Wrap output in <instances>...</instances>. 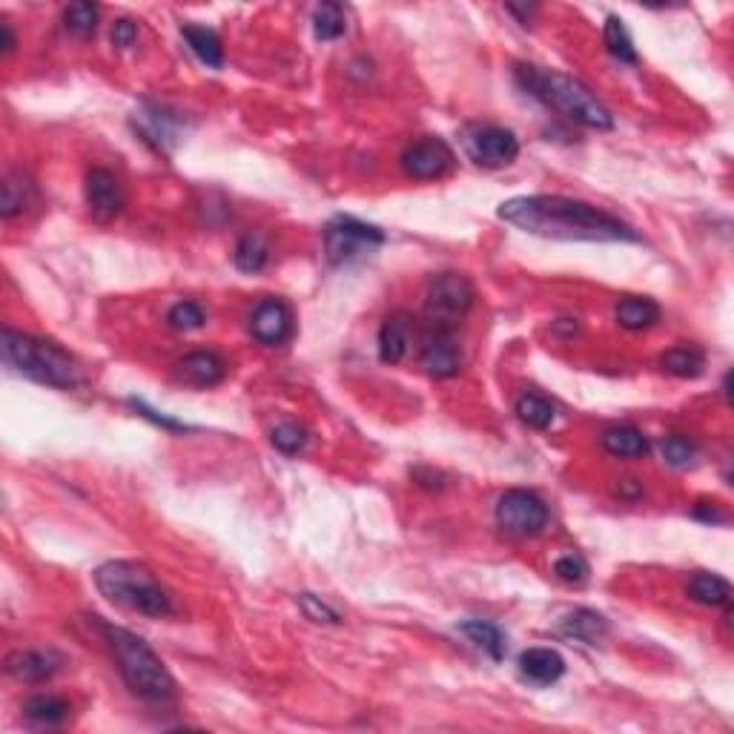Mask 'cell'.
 Returning a JSON list of instances; mask_svg holds the SVG:
<instances>
[{"label":"cell","mask_w":734,"mask_h":734,"mask_svg":"<svg viewBox=\"0 0 734 734\" xmlns=\"http://www.w3.org/2000/svg\"><path fill=\"white\" fill-rule=\"evenodd\" d=\"M499 218L531 236L557 241H640L623 218L565 195H519L499 204Z\"/></svg>","instance_id":"1"},{"label":"cell","mask_w":734,"mask_h":734,"mask_svg":"<svg viewBox=\"0 0 734 734\" xmlns=\"http://www.w3.org/2000/svg\"><path fill=\"white\" fill-rule=\"evenodd\" d=\"M519 87L525 89L531 98L542 101L545 107L565 115L568 121L580 124L585 130H611L614 115L591 95V89L580 84L577 78L554 72V69H540V66L519 64L517 66Z\"/></svg>","instance_id":"2"},{"label":"cell","mask_w":734,"mask_h":734,"mask_svg":"<svg viewBox=\"0 0 734 734\" xmlns=\"http://www.w3.org/2000/svg\"><path fill=\"white\" fill-rule=\"evenodd\" d=\"M95 585L109 603L121 605L127 611L144 614L152 620H164L175 611L173 597L164 585L155 580L147 565L130 560L104 562L95 571Z\"/></svg>","instance_id":"3"},{"label":"cell","mask_w":734,"mask_h":734,"mask_svg":"<svg viewBox=\"0 0 734 734\" xmlns=\"http://www.w3.org/2000/svg\"><path fill=\"white\" fill-rule=\"evenodd\" d=\"M104 634H107L109 648L115 654L118 671H121V677L130 686L132 694H138L141 700H150V703H164L173 697V674L167 671L161 657L138 634L118 626H104Z\"/></svg>","instance_id":"4"},{"label":"cell","mask_w":734,"mask_h":734,"mask_svg":"<svg viewBox=\"0 0 734 734\" xmlns=\"http://www.w3.org/2000/svg\"><path fill=\"white\" fill-rule=\"evenodd\" d=\"M3 362L23 373L32 382H41L49 388H75L78 385V365L55 342H46L29 333H18L12 327H3Z\"/></svg>","instance_id":"5"},{"label":"cell","mask_w":734,"mask_h":734,"mask_svg":"<svg viewBox=\"0 0 734 734\" xmlns=\"http://www.w3.org/2000/svg\"><path fill=\"white\" fill-rule=\"evenodd\" d=\"M385 244V233L353 216H336L324 227V253L333 264H347Z\"/></svg>","instance_id":"6"},{"label":"cell","mask_w":734,"mask_h":734,"mask_svg":"<svg viewBox=\"0 0 734 734\" xmlns=\"http://www.w3.org/2000/svg\"><path fill=\"white\" fill-rule=\"evenodd\" d=\"M474 284L462 273H439L436 279L428 284L425 293V313L428 319L442 327L462 322L468 316V310L474 307Z\"/></svg>","instance_id":"7"},{"label":"cell","mask_w":734,"mask_h":734,"mask_svg":"<svg viewBox=\"0 0 734 734\" xmlns=\"http://www.w3.org/2000/svg\"><path fill=\"white\" fill-rule=\"evenodd\" d=\"M548 505L542 502L537 494L531 491H505L497 502V522L502 531L514 534V537H534L548 525Z\"/></svg>","instance_id":"8"},{"label":"cell","mask_w":734,"mask_h":734,"mask_svg":"<svg viewBox=\"0 0 734 734\" xmlns=\"http://www.w3.org/2000/svg\"><path fill=\"white\" fill-rule=\"evenodd\" d=\"M454 150L442 141V138H422V141H413L408 150L402 152V170L405 175H411L416 181H433V178H442L454 170Z\"/></svg>","instance_id":"9"},{"label":"cell","mask_w":734,"mask_h":734,"mask_svg":"<svg viewBox=\"0 0 734 734\" xmlns=\"http://www.w3.org/2000/svg\"><path fill=\"white\" fill-rule=\"evenodd\" d=\"M465 150L479 167L497 170V167H508L517 158L519 141L511 130L491 124V127H479V130L471 132V138L465 141Z\"/></svg>","instance_id":"10"},{"label":"cell","mask_w":734,"mask_h":734,"mask_svg":"<svg viewBox=\"0 0 734 734\" xmlns=\"http://www.w3.org/2000/svg\"><path fill=\"white\" fill-rule=\"evenodd\" d=\"M250 333L253 339L267 347L284 345L293 333V313L290 307L279 299H264L256 304L253 316H250Z\"/></svg>","instance_id":"11"},{"label":"cell","mask_w":734,"mask_h":734,"mask_svg":"<svg viewBox=\"0 0 734 734\" xmlns=\"http://www.w3.org/2000/svg\"><path fill=\"white\" fill-rule=\"evenodd\" d=\"M84 193H87L89 210H92V216L98 218V221L115 218L121 213V207H124L121 181L115 178V173H109L104 167H92V170H89Z\"/></svg>","instance_id":"12"},{"label":"cell","mask_w":734,"mask_h":734,"mask_svg":"<svg viewBox=\"0 0 734 734\" xmlns=\"http://www.w3.org/2000/svg\"><path fill=\"white\" fill-rule=\"evenodd\" d=\"M64 669V657L52 648H35V651H12L6 657V674L21 683H46L58 671Z\"/></svg>","instance_id":"13"},{"label":"cell","mask_w":734,"mask_h":734,"mask_svg":"<svg viewBox=\"0 0 734 734\" xmlns=\"http://www.w3.org/2000/svg\"><path fill=\"white\" fill-rule=\"evenodd\" d=\"M135 127L144 135V141L155 144L158 150H170L173 144H178V135H181V127L184 121L164 107H150L144 109L141 115H135Z\"/></svg>","instance_id":"14"},{"label":"cell","mask_w":734,"mask_h":734,"mask_svg":"<svg viewBox=\"0 0 734 734\" xmlns=\"http://www.w3.org/2000/svg\"><path fill=\"white\" fill-rule=\"evenodd\" d=\"M419 367L428 376H433V379H451V376H456L459 367H462V350L456 345L454 336L439 333L436 339H431L428 345L422 347Z\"/></svg>","instance_id":"15"},{"label":"cell","mask_w":734,"mask_h":734,"mask_svg":"<svg viewBox=\"0 0 734 734\" xmlns=\"http://www.w3.org/2000/svg\"><path fill=\"white\" fill-rule=\"evenodd\" d=\"M519 674L534 686H551L565 674V660L554 648H528L519 657Z\"/></svg>","instance_id":"16"},{"label":"cell","mask_w":734,"mask_h":734,"mask_svg":"<svg viewBox=\"0 0 734 734\" xmlns=\"http://www.w3.org/2000/svg\"><path fill=\"white\" fill-rule=\"evenodd\" d=\"M178 373L195 388H213L227 376V365L213 350H193L178 362Z\"/></svg>","instance_id":"17"},{"label":"cell","mask_w":734,"mask_h":734,"mask_svg":"<svg viewBox=\"0 0 734 734\" xmlns=\"http://www.w3.org/2000/svg\"><path fill=\"white\" fill-rule=\"evenodd\" d=\"M411 345V319L405 313H393L379 330V359L385 365H399Z\"/></svg>","instance_id":"18"},{"label":"cell","mask_w":734,"mask_h":734,"mask_svg":"<svg viewBox=\"0 0 734 734\" xmlns=\"http://www.w3.org/2000/svg\"><path fill=\"white\" fill-rule=\"evenodd\" d=\"M69 712H72V706L58 694H35L23 703V717L35 726H46V729L61 726Z\"/></svg>","instance_id":"19"},{"label":"cell","mask_w":734,"mask_h":734,"mask_svg":"<svg viewBox=\"0 0 734 734\" xmlns=\"http://www.w3.org/2000/svg\"><path fill=\"white\" fill-rule=\"evenodd\" d=\"M181 35H184L190 52H193L201 64L210 66V69H221L224 66V49H221V41H218V35L213 29L187 23V26H181Z\"/></svg>","instance_id":"20"},{"label":"cell","mask_w":734,"mask_h":734,"mask_svg":"<svg viewBox=\"0 0 734 734\" xmlns=\"http://www.w3.org/2000/svg\"><path fill=\"white\" fill-rule=\"evenodd\" d=\"M35 204V184L23 173H12L3 178L0 190V213L3 218H15L26 213Z\"/></svg>","instance_id":"21"},{"label":"cell","mask_w":734,"mask_h":734,"mask_svg":"<svg viewBox=\"0 0 734 734\" xmlns=\"http://www.w3.org/2000/svg\"><path fill=\"white\" fill-rule=\"evenodd\" d=\"M614 316H617L620 327H626V330H648L660 322V304L654 299H646V296H626L617 304Z\"/></svg>","instance_id":"22"},{"label":"cell","mask_w":734,"mask_h":734,"mask_svg":"<svg viewBox=\"0 0 734 734\" xmlns=\"http://www.w3.org/2000/svg\"><path fill=\"white\" fill-rule=\"evenodd\" d=\"M562 631L574 640H583L588 646H597L608 634V623L603 614L591 611V608H577L562 620Z\"/></svg>","instance_id":"23"},{"label":"cell","mask_w":734,"mask_h":734,"mask_svg":"<svg viewBox=\"0 0 734 734\" xmlns=\"http://www.w3.org/2000/svg\"><path fill=\"white\" fill-rule=\"evenodd\" d=\"M605 454L617 456V459H640L648 454V439L637 428L631 425H620V428H608L603 433Z\"/></svg>","instance_id":"24"},{"label":"cell","mask_w":734,"mask_h":734,"mask_svg":"<svg viewBox=\"0 0 734 734\" xmlns=\"http://www.w3.org/2000/svg\"><path fill=\"white\" fill-rule=\"evenodd\" d=\"M233 261L241 273H261L270 261V247H267V238L259 230H250L244 236L238 238L236 253H233Z\"/></svg>","instance_id":"25"},{"label":"cell","mask_w":734,"mask_h":734,"mask_svg":"<svg viewBox=\"0 0 734 734\" xmlns=\"http://www.w3.org/2000/svg\"><path fill=\"white\" fill-rule=\"evenodd\" d=\"M459 631L474 643L476 648H482L491 660H502L508 654V640L502 634V628L497 623H488V620H471V623H462Z\"/></svg>","instance_id":"26"},{"label":"cell","mask_w":734,"mask_h":734,"mask_svg":"<svg viewBox=\"0 0 734 734\" xmlns=\"http://www.w3.org/2000/svg\"><path fill=\"white\" fill-rule=\"evenodd\" d=\"M689 597L694 603L720 608V605H729V600H732V585L726 583L723 577H717V574L703 571V574H694L689 580Z\"/></svg>","instance_id":"27"},{"label":"cell","mask_w":734,"mask_h":734,"mask_svg":"<svg viewBox=\"0 0 734 734\" xmlns=\"http://www.w3.org/2000/svg\"><path fill=\"white\" fill-rule=\"evenodd\" d=\"M660 365L666 373L677 376V379H697L706 367V356L697 347H671L660 356Z\"/></svg>","instance_id":"28"},{"label":"cell","mask_w":734,"mask_h":734,"mask_svg":"<svg viewBox=\"0 0 734 734\" xmlns=\"http://www.w3.org/2000/svg\"><path fill=\"white\" fill-rule=\"evenodd\" d=\"M347 29V12L342 3H322L313 12V32L319 41H336Z\"/></svg>","instance_id":"29"},{"label":"cell","mask_w":734,"mask_h":734,"mask_svg":"<svg viewBox=\"0 0 734 734\" xmlns=\"http://www.w3.org/2000/svg\"><path fill=\"white\" fill-rule=\"evenodd\" d=\"M603 38L605 49H608V55H611L614 61H620V64H637V49H634L631 35H628L626 23L620 21V18L611 15V18L605 21Z\"/></svg>","instance_id":"30"},{"label":"cell","mask_w":734,"mask_h":734,"mask_svg":"<svg viewBox=\"0 0 734 734\" xmlns=\"http://www.w3.org/2000/svg\"><path fill=\"white\" fill-rule=\"evenodd\" d=\"M517 416L519 422H525L534 431H545L554 422V405L548 399H542L537 393H522L517 399Z\"/></svg>","instance_id":"31"},{"label":"cell","mask_w":734,"mask_h":734,"mask_svg":"<svg viewBox=\"0 0 734 734\" xmlns=\"http://www.w3.org/2000/svg\"><path fill=\"white\" fill-rule=\"evenodd\" d=\"M98 15H101V9L95 3H69L64 9V23L72 35L87 38L98 26Z\"/></svg>","instance_id":"32"},{"label":"cell","mask_w":734,"mask_h":734,"mask_svg":"<svg viewBox=\"0 0 734 734\" xmlns=\"http://www.w3.org/2000/svg\"><path fill=\"white\" fill-rule=\"evenodd\" d=\"M660 451H663V459L669 462L671 468H689L691 462H694V456H697L694 442H691L689 436H680V433L666 436L663 445H660Z\"/></svg>","instance_id":"33"},{"label":"cell","mask_w":734,"mask_h":734,"mask_svg":"<svg viewBox=\"0 0 734 734\" xmlns=\"http://www.w3.org/2000/svg\"><path fill=\"white\" fill-rule=\"evenodd\" d=\"M270 442H273V448L281 451V454L296 456L307 445V431L299 428V425H293V422H281L270 433Z\"/></svg>","instance_id":"34"},{"label":"cell","mask_w":734,"mask_h":734,"mask_svg":"<svg viewBox=\"0 0 734 734\" xmlns=\"http://www.w3.org/2000/svg\"><path fill=\"white\" fill-rule=\"evenodd\" d=\"M588 574H591V568H588V562L580 554H565V557L554 562V577L562 580V583L580 585L588 580Z\"/></svg>","instance_id":"35"},{"label":"cell","mask_w":734,"mask_h":734,"mask_svg":"<svg viewBox=\"0 0 734 734\" xmlns=\"http://www.w3.org/2000/svg\"><path fill=\"white\" fill-rule=\"evenodd\" d=\"M167 322L173 330H198L204 324V310L195 302H178L173 304V310L167 313Z\"/></svg>","instance_id":"36"},{"label":"cell","mask_w":734,"mask_h":734,"mask_svg":"<svg viewBox=\"0 0 734 734\" xmlns=\"http://www.w3.org/2000/svg\"><path fill=\"white\" fill-rule=\"evenodd\" d=\"M296 603L302 605L304 617H307V620H313V623L336 626V623L342 620L336 608H330V605L322 603V600H319V597H313V594H299V597H296Z\"/></svg>","instance_id":"37"},{"label":"cell","mask_w":734,"mask_h":734,"mask_svg":"<svg viewBox=\"0 0 734 734\" xmlns=\"http://www.w3.org/2000/svg\"><path fill=\"white\" fill-rule=\"evenodd\" d=\"M135 38H138V26L127 18H121V21L112 23V44L118 46V49H130L135 44Z\"/></svg>","instance_id":"38"},{"label":"cell","mask_w":734,"mask_h":734,"mask_svg":"<svg viewBox=\"0 0 734 734\" xmlns=\"http://www.w3.org/2000/svg\"><path fill=\"white\" fill-rule=\"evenodd\" d=\"M130 405L141 413L144 419H152L155 425H164L167 431H187V425H181V422H175V419H167V416H158V413L150 411V408H147L144 402H138V399H130Z\"/></svg>","instance_id":"39"},{"label":"cell","mask_w":734,"mask_h":734,"mask_svg":"<svg viewBox=\"0 0 734 734\" xmlns=\"http://www.w3.org/2000/svg\"><path fill=\"white\" fill-rule=\"evenodd\" d=\"M413 482L422 485V488H428V491H442L445 488V476L439 474V471H431V468H416L413 471Z\"/></svg>","instance_id":"40"},{"label":"cell","mask_w":734,"mask_h":734,"mask_svg":"<svg viewBox=\"0 0 734 734\" xmlns=\"http://www.w3.org/2000/svg\"><path fill=\"white\" fill-rule=\"evenodd\" d=\"M694 517L703 519V522H726L723 511H720V508H714V505H709V502L694 505Z\"/></svg>","instance_id":"41"},{"label":"cell","mask_w":734,"mask_h":734,"mask_svg":"<svg viewBox=\"0 0 734 734\" xmlns=\"http://www.w3.org/2000/svg\"><path fill=\"white\" fill-rule=\"evenodd\" d=\"M0 35H3V58L6 55H12L15 52V32H12V26L3 21L0 23Z\"/></svg>","instance_id":"42"}]
</instances>
